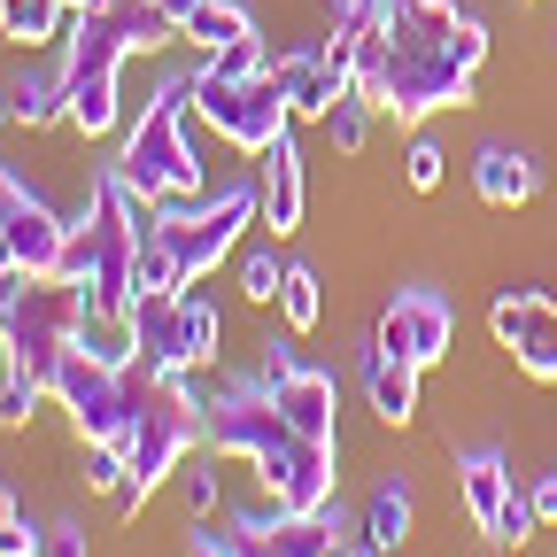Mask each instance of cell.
<instances>
[{
	"instance_id": "obj_1",
	"label": "cell",
	"mask_w": 557,
	"mask_h": 557,
	"mask_svg": "<svg viewBox=\"0 0 557 557\" xmlns=\"http://www.w3.org/2000/svg\"><path fill=\"white\" fill-rule=\"evenodd\" d=\"M487 62V24L457 0H380L364 24L357 94L395 124H426L434 109H465Z\"/></svg>"
},
{
	"instance_id": "obj_2",
	"label": "cell",
	"mask_w": 557,
	"mask_h": 557,
	"mask_svg": "<svg viewBox=\"0 0 557 557\" xmlns=\"http://www.w3.org/2000/svg\"><path fill=\"white\" fill-rule=\"evenodd\" d=\"M139 218H148V194H132L116 163L86 178V209L70 218L62 278H78L94 295V325H124V310L139 302Z\"/></svg>"
},
{
	"instance_id": "obj_3",
	"label": "cell",
	"mask_w": 557,
	"mask_h": 557,
	"mask_svg": "<svg viewBox=\"0 0 557 557\" xmlns=\"http://www.w3.org/2000/svg\"><path fill=\"white\" fill-rule=\"evenodd\" d=\"M62 39H70V47H62V101H70V124H78V132H109L116 109H124V101H116L124 54L178 39V24L156 9V0H109V9H94V16H70Z\"/></svg>"
},
{
	"instance_id": "obj_4",
	"label": "cell",
	"mask_w": 557,
	"mask_h": 557,
	"mask_svg": "<svg viewBox=\"0 0 557 557\" xmlns=\"http://www.w3.org/2000/svg\"><path fill=\"white\" fill-rule=\"evenodd\" d=\"M86 318H94V295L78 287V278H16V295L0 302V341H9V364L32 372V380H54V364L70 357V348L86 341Z\"/></svg>"
},
{
	"instance_id": "obj_5",
	"label": "cell",
	"mask_w": 557,
	"mask_h": 557,
	"mask_svg": "<svg viewBox=\"0 0 557 557\" xmlns=\"http://www.w3.org/2000/svg\"><path fill=\"white\" fill-rule=\"evenodd\" d=\"M186 116H194V70L186 78H163L148 116L132 124L124 139V186L132 194H148V201H178V194H201V156H194V139H186Z\"/></svg>"
},
{
	"instance_id": "obj_6",
	"label": "cell",
	"mask_w": 557,
	"mask_h": 557,
	"mask_svg": "<svg viewBox=\"0 0 557 557\" xmlns=\"http://www.w3.org/2000/svg\"><path fill=\"white\" fill-rule=\"evenodd\" d=\"M218 341H225V318L201 295V278L178 287V295H139L124 310V348L139 364H156V372H178V380L218 364Z\"/></svg>"
},
{
	"instance_id": "obj_7",
	"label": "cell",
	"mask_w": 557,
	"mask_h": 557,
	"mask_svg": "<svg viewBox=\"0 0 557 557\" xmlns=\"http://www.w3.org/2000/svg\"><path fill=\"white\" fill-rule=\"evenodd\" d=\"M194 116L218 132V139L248 148V156H263L271 139L295 124V109H287V94H278V70L271 62L263 70H218L209 54L194 70Z\"/></svg>"
},
{
	"instance_id": "obj_8",
	"label": "cell",
	"mask_w": 557,
	"mask_h": 557,
	"mask_svg": "<svg viewBox=\"0 0 557 557\" xmlns=\"http://www.w3.org/2000/svg\"><path fill=\"white\" fill-rule=\"evenodd\" d=\"M302 442H310V434L287 426V410L271 403L263 372H240V380H225L218 395L201 403V449H209V457H248V465L263 472V465H278V457H295Z\"/></svg>"
},
{
	"instance_id": "obj_9",
	"label": "cell",
	"mask_w": 557,
	"mask_h": 557,
	"mask_svg": "<svg viewBox=\"0 0 557 557\" xmlns=\"http://www.w3.org/2000/svg\"><path fill=\"white\" fill-rule=\"evenodd\" d=\"M256 209H263V186H218L209 201L178 194V201H156V233L171 240V256H178L186 278H209L233 256V240L256 225Z\"/></svg>"
},
{
	"instance_id": "obj_10",
	"label": "cell",
	"mask_w": 557,
	"mask_h": 557,
	"mask_svg": "<svg viewBox=\"0 0 557 557\" xmlns=\"http://www.w3.org/2000/svg\"><path fill=\"white\" fill-rule=\"evenodd\" d=\"M194 449H201V395H186L178 372H156L148 395H139L132 434H124V465H132V480L156 496V487H163Z\"/></svg>"
},
{
	"instance_id": "obj_11",
	"label": "cell",
	"mask_w": 557,
	"mask_h": 557,
	"mask_svg": "<svg viewBox=\"0 0 557 557\" xmlns=\"http://www.w3.org/2000/svg\"><path fill=\"white\" fill-rule=\"evenodd\" d=\"M263 387H271V403L287 410V426L295 434H310V442H341V380L333 372H318V364H302L287 341H263Z\"/></svg>"
},
{
	"instance_id": "obj_12",
	"label": "cell",
	"mask_w": 557,
	"mask_h": 557,
	"mask_svg": "<svg viewBox=\"0 0 557 557\" xmlns=\"http://www.w3.org/2000/svg\"><path fill=\"white\" fill-rule=\"evenodd\" d=\"M233 549L240 557H341L348 542H357V534H348V519L325 504V511H240L233 527Z\"/></svg>"
},
{
	"instance_id": "obj_13",
	"label": "cell",
	"mask_w": 557,
	"mask_h": 557,
	"mask_svg": "<svg viewBox=\"0 0 557 557\" xmlns=\"http://www.w3.org/2000/svg\"><path fill=\"white\" fill-rule=\"evenodd\" d=\"M449 341H457V310L442 287H395V302L380 310V333H372V348H387V357H403L418 372H434L449 357Z\"/></svg>"
},
{
	"instance_id": "obj_14",
	"label": "cell",
	"mask_w": 557,
	"mask_h": 557,
	"mask_svg": "<svg viewBox=\"0 0 557 557\" xmlns=\"http://www.w3.org/2000/svg\"><path fill=\"white\" fill-rule=\"evenodd\" d=\"M487 325H496V341L511 348V364L527 380H557V302L542 287H504Z\"/></svg>"
},
{
	"instance_id": "obj_15",
	"label": "cell",
	"mask_w": 557,
	"mask_h": 557,
	"mask_svg": "<svg viewBox=\"0 0 557 557\" xmlns=\"http://www.w3.org/2000/svg\"><path fill=\"white\" fill-rule=\"evenodd\" d=\"M534 186H542V171H534L527 148H511V139H487L472 156V194L487 209H519V201H534Z\"/></svg>"
},
{
	"instance_id": "obj_16",
	"label": "cell",
	"mask_w": 557,
	"mask_h": 557,
	"mask_svg": "<svg viewBox=\"0 0 557 557\" xmlns=\"http://www.w3.org/2000/svg\"><path fill=\"white\" fill-rule=\"evenodd\" d=\"M511 487H519V472L504 465V449H465L457 457V496H465V519L480 534L496 527V511L511 504Z\"/></svg>"
},
{
	"instance_id": "obj_17",
	"label": "cell",
	"mask_w": 557,
	"mask_h": 557,
	"mask_svg": "<svg viewBox=\"0 0 557 557\" xmlns=\"http://www.w3.org/2000/svg\"><path fill=\"white\" fill-rule=\"evenodd\" d=\"M9 248H16V263H24L32 278H47V271H62V256H70V225L32 194L16 218H9Z\"/></svg>"
},
{
	"instance_id": "obj_18",
	"label": "cell",
	"mask_w": 557,
	"mask_h": 557,
	"mask_svg": "<svg viewBox=\"0 0 557 557\" xmlns=\"http://www.w3.org/2000/svg\"><path fill=\"white\" fill-rule=\"evenodd\" d=\"M263 218H271V233H295L302 225V156H295V132H278L263 148Z\"/></svg>"
},
{
	"instance_id": "obj_19",
	"label": "cell",
	"mask_w": 557,
	"mask_h": 557,
	"mask_svg": "<svg viewBox=\"0 0 557 557\" xmlns=\"http://www.w3.org/2000/svg\"><path fill=\"white\" fill-rule=\"evenodd\" d=\"M364 387H372V410L387 418V426H410V410H418V364L372 348V357H364Z\"/></svg>"
},
{
	"instance_id": "obj_20",
	"label": "cell",
	"mask_w": 557,
	"mask_h": 557,
	"mask_svg": "<svg viewBox=\"0 0 557 557\" xmlns=\"http://www.w3.org/2000/svg\"><path fill=\"white\" fill-rule=\"evenodd\" d=\"M178 39H194L201 54H225V47H240V39H256V16L240 9V0H201V9L178 24Z\"/></svg>"
},
{
	"instance_id": "obj_21",
	"label": "cell",
	"mask_w": 557,
	"mask_h": 557,
	"mask_svg": "<svg viewBox=\"0 0 557 557\" xmlns=\"http://www.w3.org/2000/svg\"><path fill=\"white\" fill-rule=\"evenodd\" d=\"M357 534H364V549H380V557H395V549L410 542V487H403V480H380V487H372Z\"/></svg>"
},
{
	"instance_id": "obj_22",
	"label": "cell",
	"mask_w": 557,
	"mask_h": 557,
	"mask_svg": "<svg viewBox=\"0 0 557 557\" xmlns=\"http://www.w3.org/2000/svg\"><path fill=\"white\" fill-rule=\"evenodd\" d=\"M70 0H0V32L9 39H24V47H39V39H62L70 32Z\"/></svg>"
},
{
	"instance_id": "obj_23",
	"label": "cell",
	"mask_w": 557,
	"mask_h": 557,
	"mask_svg": "<svg viewBox=\"0 0 557 557\" xmlns=\"http://www.w3.org/2000/svg\"><path fill=\"white\" fill-rule=\"evenodd\" d=\"M16 124H70V101H62V70H47V78H16Z\"/></svg>"
},
{
	"instance_id": "obj_24",
	"label": "cell",
	"mask_w": 557,
	"mask_h": 557,
	"mask_svg": "<svg viewBox=\"0 0 557 557\" xmlns=\"http://www.w3.org/2000/svg\"><path fill=\"white\" fill-rule=\"evenodd\" d=\"M278 318H287V333H310L325 318V295H318V271L310 263H287V287H278Z\"/></svg>"
},
{
	"instance_id": "obj_25",
	"label": "cell",
	"mask_w": 557,
	"mask_h": 557,
	"mask_svg": "<svg viewBox=\"0 0 557 557\" xmlns=\"http://www.w3.org/2000/svg\"><path fill=\"white\" fill-rule=\"evenodd\" d=\"M47 403V380H32V372H0V426H32V410Z\"/></svg>"
},
{
	"instance_id": "obj_26",
	"label": "cell",
	"mask_w": 557,
	"mask_h": 557,
	"mask_svg": "<svg viewBox=\"0 0 557 557\" xmlns=\"http://www.w3.org/2000/svg\"><path fill=\"white\" fill-rule=\"evenodd\" d=\"M534 527H542L534 496H527V487H511V504L496 511V527H487V542H496V549H527V542H534Z\"/></svg>"
},
{
	"instance_id": "obj_27",
	"label": "cell",
	"mask_w": 557,
	"mask_h": 557,
	"mask_svg": "<svg viewBox=\"0 0 557 557\" xmlns=\"http://www.w3.org/2000/svg\"><path fill=\"white\" fill-rule=\"evenodd\" d=\"M364 124H372V101H364V94H341L333 116H325V132H333V148H341V156H357V148H364Z\"/></svg>"
},
{
	"instance_id": "obj_28",
	"label": "cell",
	"mask_w": 557,
	"mask_h": 557,
	"mask_svg": "<svg viewBox=\"0 0 557 557\" xmlns=\"http://www.w3.org/2000/svg\"><path fill=\"white\" fill-rule=\"evenodd\" d=\"M278 287H287V263H278L271 248H248V263H240V295H248V302H278Z\"/></svg>"
},
{
	"instance_id": "obj_29",
	"label": "cell",
	"mask_w": 557,
	"mask_h": 557,
	"mask_svg": "<svg viewBox=\"0 0 557 557\" xmlns=\"http://www.w3.org/2000/svg\"><path fill=\"white\" fill-rule=\"evenodd\" d=\"M178 487H186V511H194V519L218 511V472H209V457H186V465H178Z\"/></svg>"
},
{
	"instance_id": "obj_30",
	"label": "cell",
	"mask_w": 557,
	"mask_h": 557,
	"mask_svg": "<svg viewBox=\"0 0 557 557\" xmlns=\"http://www.w3.org/2000/svg\"><path fill=\"white\" fill-rule=\"evenodd\" d=\"M442 163H449V156L434 148L426 132H418V139H410V156H403V178H410L418 194H434V186H442Z\"/></svg>"
},
{
	"instance_id": "obj_31",
	"label": "cell",
	"mask_w": 557,
	"mask_h": 557,
	"mask_svg": "<svg viewBox=\"0 0 557 557\" xmlns=\"http://www.w3.org/2000/svg\"><path fill=\"white\" fill-rule=\"evenodd\" d=\"M39 549V527L16 511V496H0V557H32Z\"/></svg>"
},
{
	"instance_id": "obj_32",
	"label": "cell",
	"mask_w": 557,
	"mask_h": 557,
	"mask_svg": "<svg viewBox=\"0 0 557 557\" xmlns=\"http://www.w3.org/2000/svg\"><path fill=\"white\" fill-rule=\"evenodd\" d=\"M39 557H94L86 519H54V527H39Z\"/></svg>"
},
{
	"instance_id": "obj_33",
	"label": "cell",
	"mask_w": 557,
	"mask_h": 557,
	"mask_svg": "<svg viewBox=\"0 0 557 557\" xmlns=\"http://www.w3.org/2000/svg\"><path fill=\"white\" fill-rule=\"evenodd\" d=\"M24 201H32V186H24V178H16L9 163H0V233H9V218H16Z\"/></svg>"
},
{
	"instance_id": "obj_34",
	"label": "cell",
	"mask_w": 557,
	"mask_h": 557,
	"mask_svg": "<svg viewBox=\"0 0 557 557\" xmlns=\"http://www.w3.org/2000/svg\"><path fill=\"white\" fill-rule=\"evenodd\" d=\"M527 496H534V511H542V527H549V519H557V472H534Z\"/></svg>"
},
{
	"instance_id": "obj_35",
	"label": "cell",
	"mask_w": 557,
	"mask_h": 557,
	"mask_svg": "<svg viewBox=\"0 0 557 557\" xmlns=\"http://www.w3.org/2000/svg\"><path fill=\"white\" fill-rule=\"evenodd\" d=\"M186 557H240L233 534H186Z\"/></svg>"
},
{
	"instance_id": "obj_36",
	"label": "cell",
	"mask_w": 557,
	"mask_h": 557,
	"mask_svg": "<svg viewBox=\"0 0 557 557\" xmlns=\"http://www.w3.org/2000/svg\"><path fill=\"white\" fill-rule=\"evenodd\" d=\"M156 9H163V16H171V24H186V16H194V9H201V0H156Z\"/></svg>"
},
{
	"instance_id": "obj_37",
	"label": "cell",
	"mask_w": 557,
	"mask_h": 557,
	"mask_svg": "<svg viewBox=\"0 0 557 557\" xmlns=\"http://www.w3.org/2000/svg\"><path fill=\"white\" fill-rule=\"evenodd\" d=\"M9 124H16V94H9V86H0V132H9Z\"/></svg>"
},
{
	"instance_id": "obj_38",
	"label": "cell",
	"mask_w": 557,
	"mask_h": 557,
	"mask_svg": "<svg viewBox=\"0 0 557 557\" xmlns=\"http://www.w3.org/2000/svg\"><path fill=\"white\" fill-rule=\"evenodd\" d=\"M9 271H24V263H16V248H9V233H0V278H9Z\"/></svg>"
},
{
	"instance_id": "obj_39",
	"label": "cell",
	"mask_w": 557,
	"mask_h": 557,
	"mask_svg": "<svg viewBox=\"0 0 557 557\" xmlns=\"http://www.w3.org/2000/svg\"><path fill=\"white\" fill-rule=\"evenodd\" d=\"M341 557H380V549H364V534H357V542H348V549H341Z\"/></svg>"
},
{
	"instance_id": "obj_40",
	"label": "cell",
	"mask_w": 557,
	"mask_h": 557,
	"mask_svg": "<svg viewBox=\"0 0 557 557\" xmlns=\"http://www.w3.org/2000/svg\"><path fill=\"white\" fill-rule=\"evenodd\" d=\"M70 9H78V16H94V9H109V0H70Z\"/></svg>"
},
{
	"instance_id": "obj_41",
	"label": "cell",
	"mask_w": 557,
	"mask_h": 557,
	"mask_svg": "<svg viewBox=\"0 0 557 557\" xmlns=\"http://www.w3.org/2000/svg\"><path fill=\"white\" fill-rule=\"evenodd\" d=\"M0 372H9V341H0Z\"/></svg>"
},
{
	"instance_id": "obj_42",
	"label": "cell",
	"mask_w": 557,
	"mask_h": 557,
	"mask_svg": "<svg viewBox=\"0 0 557 557\" xmlns=\"http://www.w3.org/2000/svg\"><path fill=\"white\" fill-rule=\"evenodd\" d=\"M549 54H557V32H549Z\"/></svg>"
},
{
	"instance_id": "obj_43",
	"label": "cell",
	"mask_w": 557,
	"mask_h": 557,
	"mask_svg": "<svg viewBox=\"0 0 557 557\" xmlns=\"http://www.w3.org/2000/svg\"><path fill=\"white\" fill-rule=\"evenodd\" d=\"M0 496H9V487H0Z\"/></svg>"
},
{
	"instance_id": "obj_44",
	"label": "cell",
	"mask_w": 557,
	"mask_h": 557,
	"mask_svg": "<svg viewBox=\"0 0 557 557\" xmlns=\"http://www.w3.org/2000/svg\"><path fill=\"white\" fill-rule=\"evenodd\" d=\"M32 557H39V549H32Z\"/></svg>"
}]
</instances>
